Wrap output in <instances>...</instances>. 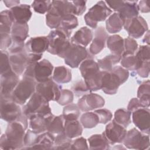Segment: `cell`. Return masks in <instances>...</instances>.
I'll list each match as a JSON object with an SVG mask.
<instances>
[{
    "instance_id": "obj_4",
    "label": "cell",
    "mask_w": 150,
    "mask_h": 150,
    "mask_svg": "<svg viewBox=\"0 0 150 150\" xmlns=\"http://www.w3.org/2000/svg\"><path fill=\"white\" fill-rule=\"evenodd\" d=\"M48 102L42 96L36 91L23 107L22 113L28 119L35 115H50L52 113Z\"/></svg>"
},
{
    "instance_id": "obj_35",
    "label": "cell",
    "mask_w": 150,
    "mask_h": 150,
    "mask_svg": "<svg viewBox=\"0 0 150 150\" xmlns=\"http://www.w3.org/2000/svg\"><path fill=\"white\" fill-rule=\"evenodd\" d=\"M121 58V56L114 54H110L105 57L98 59L97 64L100 69L103 71H110L112 70L113 65L118 63Z\"/></svg>"
},
{
    "instance_id": "obj_18",
    "label": "cell",
    "mask_w": 150,
    "mask_h": 150,
    "mask_svg": "<svg viewBox=\"0 0 150 150\" xmlns=\"http://www.w3.org/2000/svg\"><path fill=\"white\" fill-rule=\"evenodd\" d=\"M28 54L25 49L22 52L11 54L9 56L12 69L18 76L21 75L26 68Z\"/></svg>"
},
{
    "instance_id": "obj_45",
    "label": "cell",
    "mask_w": 150,
    "mask_h": 150,
    "mask_svg": "<svg viewBox=\"0 0 150 150\" xmlns=\"http://www.w3.org/2000/svg\"><path fill=\"white\" fill-rule=\"evenodd\" d=\"M124 50L122 55L135 54L138 49V44L137 42L132 38L128 37L124 39Z\"/></svg>"
},
{
    "instance_id": "obj_15",
    "label": "cell",
    "mask_w": 150,
    "mask_h": 150,
    "mask_svg": "<svg viewBox=\"0 0 150 150\" xmlns=\"http://www.w3.org/2000/svg\"><path fill=\"white\" fill-rule=\"evenodd\" d=\"M149 109L148 108H141L132 112V119L134 125L141 132L149 134Z\"/></svg>"
},
{
    "instance_id": "obj_30",
    "label": "cell",
    "mask_w": 150,
    "mask_h": 150,
    "mask_svg": "<svg viewBox=\"0 0 150 150\" xmlns=\"http://www.w3.org/2000/svg\"><path fill=\"white\" fill-rule=\"evenodd\" d=\"M83 128L77 120H64V133L69 138H74L81 135Z\"/></svg>"
},
{
    "instance_id": "obj_49",
    "label": "cell",
    "mask_w": 150,
    "mask_h": 150,
    "mask_svg": "<svg viewBox=\"0 0 150 150\" xmlns=\"http://www.w3.org/2000/svg\"><path fill=\"white\" fill-rule=\"evenodd\" d=\"M71 89L77 97L84 96L85 93L90 91L84 80H80L74 84Z\"/></svg>"
},
{
    "instance_id": "obj_58",
    "label": "cell",
    "mask_w": 150,
    "mask_h": 150,
    "mask_svg": "<svg viewBox=\"0 0 150 150\" xmlns=\"http://www.w3.org/2000/svg\"><path fill=\"white\" fill-rule=\"evenodd\" d=\"M43 54H37L30 53L28 54L27 59V66L31 64L36 63L42 58Z\"/></svg>"
},
{
    "instance_id": "obj_41",
    "label": "cell",
    "mask_w": 150,
    "mask_h": 150,
    "mask_svg": "<svg viewBox=\"0 0 150 150\" xmlns=\"http://www.w3.org/2000/svg\"><path fill=\"white\" fill-rule=\"evenodd\" d=\"M121 64L124 69L129 70H137L139 66L138 60L135 54L122 55Z\"/></svg>"
},
{
    "instance_id": "obj_46",
    "label": "cell",
    "mask_w": 150,
    "mask_h": 150,
    "mask_svg": "<svg viewBox=\"0 0 150 150\" xmlns=\"http://www.w3.org/2000/svg\"><path fill=\"white\" fill-rule=\"evenodd\" d=\"M139 63L138 68L142 62L149 61L150 58V48L149 45L141 46L135 54Z\"/></svg>"
},
{
    "instance_id": "obj_9",
    "label": "cell",
    "mask_w": 150,
    "mask_h": 150,
    "mask_svg": "<svg viewBox=\"0 0 150 150\" xmlns=\"http://www.w3.org/2000/svg\"><path fill=\"white\" fill-rule=\"evenodd\" d=\"M61 90L60 86L56 84L52 77L44 82L38 83L36 86V91L47 101H57L60 97Z\"/></svg>"
},
{
    "instance_id": "obj_5",
    "label": "cell",
    "mask_w": 150,
    "mask_h": 150,
    "mask_svg": "<svg viewBox=\"0 0 150 150\" xmlns=\"http://www.w3.org/2000/svg\"><path fill=\"white\" fill-rule=\"evenodd\" d=\"M36 86L34 79L23 77L12 92V99L19 105L24 104L35 93Z\"/></svg>"
},
{
    "instance_id": "obj_28",
    "label": "cell",
    "mask_w": 150,
    "mask_h": 150,
    "mask_svg": "<svg viewBox=\"0 0 150 150\" xmlns=\"http://www.w3.org/2000/svg\"><path fill=\"white\" fill-rule=\"evenodd\" d=\"M29 26L28 23H19L14 22L11 29V36L13 40L22 42L28 36Z\"/></svg>"
},
{
    "instance_id": "obj_19",
    "label": "cell",
    "mask_w": 150,
    "mask_h": 150,
    "mask_svg": "<svg viewBox=\"0 0 150 150\" xmlns=\"http://www.w3.org/2000/svg\"><path fill=\"white\" fill-rule=\"evenodd\" d=\"M54 115L51 114L48 116L35 115L29 120V127L36 133L40 134L47 131L49 125Z\"/></svg>"
},
{
    "instance_id": "obj_17",
    "label": "cell",
    "mask_w": 150,
    "mask_h": 150,
    "mask_svg": "<svg viewBox=\"0 0 150 150\" xmlns=\"http://www.w3.org/2000/svg\"><path fill=\"white\" fill-rule=\"evenodd\" d=\"M49 40L46 36H38L31 38L25 44V50L30 53L43 54L47 50Z\"/></svg>"
},
{
    "instance_id": "obj_11",
    "label": "cell",
    "mask_w": 150,
    "mask_h": 150,
    "mask_svg": "<svg viewBox=\"0 0 150 150\" xmlns=\"http://www.w3.org/2000/svg\"><path fill=\"white\" fill-rule=\"evenodd\" d=\"M89 55L86 47L71 45L64 57V63L71 68H77Z\"/></svg>"
},
{
    "instance_id": "obj_36",
    "label": "cell",
    "mask_w": 150,
    "mask_h": 150,
    "mask_svg": "<svg viewBox=\"0 0 150 150\" xmlns=\"http://www.w3.org/2000/svg\"><path fill=\"white\" fill-rule=\"evenodd\" d=\"M64 119L63 115L54 116L51 120L47 131L51 134H52L54 137L64 132Z\"/></svg>"
},
{
    "instance_id": "obj_47",
    "label": "cell",
    "mask_w": 150,
    "mask_h": 150,
    "mask_svg": "<svg viewBox=\"0 0 150 150\" xmlns=\"http://www.w3.org/2000/svg\"><path fill=\"white\" fill-rule=\"evenodd\" d=\"M1 74L12 70L8 53L6 50H1Z\"/></svg>"
},
{
    "instance_id": "obj_57",
    "label": "cell",
    "mask_w": 150,
    "mask_h": 150,
    "mask_svg": "<svg viewBox=\"0 0 150 150\" xmlns=\"http://www.w3.org/2000/svg\"><path fill=\"white\" fill-rule=\"evenodd\" d=\"M141 108L144 107H142L139 99L137 98H133L129 102V104L127 107V110L130 111L131 112H132L134 111Z\"/></svg>"
},
{
    "instance_id": "obj_27",
    "label": "cell",
    "mask_w": 150,
    "mask_h": 150,
    "mask_svg": "<svg viewBox=\"0 0 150 150\" xmlns=\"http://www.w3.org/2000/svg\"><path fill=\"white\" fill-rule=\"evenodd\" d=\"M79 69L84 79H86L100 71V67L97 63L91 58L84 60L80 65Z\"/></svg>"
},
{
    "instance_id": "obj_8",
    "label": "cell",
    "mask_w": 150,
    "mask_h": 150,
    "mask_svg": "<svg viewBox=\"0 0 150 150\" xmlns=\"http://www.w3.org/2000/svg\"><path fill=\"white\" fill-rule=\"evenodd\" d=\"M22 114L19 105L13 101L12 96L1 97V118L11 122L17 120Z\"/></svg>"
},
{
    "instance_id": "obj_39",
    "label": "cell",
    "mask_w": 150,
    "mask_h": 150,
    "mask_svg": "<svg viewBox=\"0 0 150 150\" xmlns=\"http://www.w3.org/2000/svg\"><path fill=\"white\" fill-rule=\"evenodd\" d=\"M71 144V138L67 137L63 132L55 137L52 149H70Z\"/></svg>"
},
{
    "instance_id": "obj_26",
    "label": "cell",
    "mask_w": 150,
    "mask_h": 150,
    "mask_svg": "<svg viewBox=\"0 0 150 150\" xmlns=\"http://www.w3.org/2000/svg\"><path fill=\"white\" fill-rule=\"evenodd\" d=\"M107 45L111 54L121 56L124 50V39L118 35L109 36L107 39Z\"/></svg>"
},
{
    "instance_id": "obj_44",
    "label": "cell",
    "mask_w": 150,
    "mask_h": 150,
    "mask_svg": "<svg viewBox=\"0 0 150 150\" xmlns=\"http://www.w3.org/2000/svg\"><path fill=\"white\" fill-rule=\"evenodd\" d=\"M52 2L51 1H34L32 6L36 12L43 14L49 11L52 6Z\"/></svg>"
},
{
    "instance_id": "obj_13",
    "label": "cell",
    "mask_w": 150,
    "mask_h": 150,
    "mask_svg": "<svg viewBox=\"0 0 150 150\" xmlns=\"http://www.w3.org/2000/svg\"><path fill=\"white\" fill-rule=\"evenodd\" d=\"M105 104V100L101 96L95 94H86L80 98L77 103L79 110L83 112H88L96 108H101Z\"/></svg>"
},
{
    "instance_id": "obj_25",
    "label": "cell",
    "mask_w": 150,
    "mask_h": 150,
    "mask_svg": "<svg viewBox=\"0 0 150 150\" xmlns=\"http://www.w3.org/2000/svg\"><path fill=\"white\" fill-rule=\"evenodd\" d=\"M52 6L56 10L61 18L69 15H74L75 8L71 1H52Z\"/></svg>"
},
{
    "instance_id": "obj_32",
    "label": "cell",
    "mask_w": 150,
    "mask_h": 150,
    "mask_svg": "<svg viewBox=\"0 0 150 150\" xmlns=\"http://www.w3.org/2000/svg\"><path fill=\"white\" fill-rule=\"evenodd\" d=\"M52 79L55 82L59 84L69 83L71 80V71L64 66H57L54 69Z\"/></svg>"
},
{
    "instance_id": "obj_23",
    "label": "cell",
    "mask_w": 150,
    "mask_h": 150,
    "mask_svg": "<svg viewBox=\"0 0 150 150\" xmlns=\"http://www.w3.org/2000/svg\"><path fill=\"white\" fill-rule=\"evenodd\" d=\"M137 1H122L118 11L121 18L124 21L138 16L139 9Z\"/></svg>"
},
{
    "instance_id": "obj_3",
    "label": "cell",
    "mask_w": 150,
    "mask_h": 150,
    "mask_svg": "<svg viewBox=\"0 0 150 150\" xmlns=\"http://www.w3.org/2000/svg\"><path fill=\"white\" fill-rule=\"evenodd\" d=\"M129 77L128 70L121 66H115L110 71L103 70L102 90L106 94H115L120 86Z\"/></svg>"
},
{
    "instance_id": "obj_1",
    "label": "cell",
    "mask_w": 150,
    "mask_h": 150,
    "mask_svg": "<svg viewBox=\"0 0 150 150\" xmlns=\"http://www.w3.org/2000/svg\"><path fill=\"white\" fill-rule=\"evenodd\" d=\"M28 127V118L22 114L15 121L9 122L5 134L0 139L2 149H22L24 146L25 131Z\"/></svg>"
},
{
    "instance_id": "obj_61",
    "label": "cell",
    "mask_w": 150,
    "mask_h": 150,
    "mask_svg": "<svg viewBox=\"0 0 150 150\" xmlns=\"http://www.w3.org/2000/svg\"><path fill=\"white\" fill-rule=\"evenodd\" d=\"M144 42H146L148 45L149 44V31L147 30V32L142 40Z\"/></svg>"
},
{
    "instance_id": "obj_60",
    "label": "cell",
    "mask_w": 150,
    "mask_h": 150,
    "mask_svg": "<svg viewBox=\"0 0 150 150\" xmlns=\"http://www.w3.org/2000/svg\"><path fill=\"white\" fill-rule=\"evenodd\" d=\"M4 3L5 4L6 6L8 8H12L15 6H17L19 4L20 1L16 0H12V1H4Z\"/></svg>"
},
{
    "instance_id": "obj_21",
    "label": "cell",
    "mask_w": 150,
    "mask_h": 150,
    "mask_svg": "<svg viewBox=\"0 0 150 150\" xmlns=\"http://www.w3.org/2000/svg\"><path fill=\"white\" fill-rule=\"evenodd\" d=\"M108 35L103 27L98 28L95 32V37L90 46V53L95 55L99 53L104 48Z\"/></svg>"
},
{
    "instance_id": "obj_40",
    "label": "cell",
    "mask_w": 150,
    "mask_h": 150,
    "mask_svg": "<svg viewBox=\"0 0 150 150\" xmlns=\"http://www.w3.org/2000/svg\"><path fill=\"white\" fill-rule=\"evenodd\" d=\"M61 17L51 6L50 9L46 15V25L52 29H57L60 26Z\"/></svg>"
},
{
    "instance_id": "obj_10",
    "label": "cell",
    "mask_w": 150,
    "mask_h": 150,
    "mask_svg": "<svg viewBox=\"0 0 150 150\" xmlns=\"http://www.w3.org/2000/svg\"><path fill=\"white\" fill-rule=\"evenodd\" d=\"M124 28L131 38L138 39L148 30V26L145 20L140 16L124 21Z\"/></svg>"
},
{
    "instance_id": "obj_54",
    "label": "cell",
    "mask_w": 150,
    "mask_h": 150,
    "mask_svg": "<svg viewBox=\"0 0 150 150\" xmlns=\"http://www.w3.org/2000/svg\"><path fill=\"white\" fill-rule=\"evenodd\" d=\"M75 8L74 15H82L86 9V1L83 0H76L71 1Z\"/></svg>"
},
{
    "instance_id": "obj_34",
    "label": "cell",
    "mask_w": 150,
    "mask_h": 150,
    "mask_svg": "<svg viewBox=\"0 0 150 150\" xmlns=\"http://www.w3.org/2000/svg\"><path fill=\"white\" fill-rule=\"evenodd\" d=\"M0 33L9 34L14 23L9 10L3 11L0 13Z\"/></svg>"
},
{
    "instance_id": "obj_24",
    "label": "cell",
    "mask_w": 150,
    "mask_h": 150,
    "mask_svg": "<svg viewBox=\"0 0 150 150\" xmlns=\"http://www.w3.org/2000/svg\"><path fill=\"white\" fill-rule=\"evenodd\" d=\"M54 138L48 131L41 133L38 135L35 143L29 149H52L54 142Z\"/></svg>"
},
{
    "instance_id": "obj_52",
    "label": "cell",
    "mask_w": 150,
    "mask_h": 150,
    "mask_svg": "<svg viewBox=\"0 0 150 150\" xmlns=\"http://www.w3.org/2000/svg\"><path fill=\"white\" fill-rule=\"evenodd\" d=\"M150 70V63L149 61L142 62L139 68L136 70L137 74L141 77L146 78L149 76Z\"/></svg>"
},
{
    "instance_id": "obj_33",
    "label": "cell",
    "mask_w": 150,
    "mask_h": 150,
    "mask_svg": "<svg viewBox=\"0 0 150 150\" xmlns=\"http://www.w3.org/2000/svg\"><path fill=\"white\" fill-rule=\"evenodd\" d=\"M90 149H108L110 144L103 134H94L88 139Z\"/></svg>"
},
{
    "instance_id": "obj_50",
    "label": "cell",
    "mask_w": 150,
    "mask_h": 150,
    "mask_svg": "<svg viewBox=\"0 0 150 150\" xmlns=\"http://www.w3.org/2000/svg\"><path fill=\"white\" fill-rule=\"evenodd\" d=\"M98 116L99 119V123L107 124L108 122L111 121L112 117L111 112L107 109H98L94 111Z\"/></svg>"
},
{
    "instance_id": "obj_53",
    "label": "cell",
    "mask_w": 150,
    "mask_h": 150,
    "mask_svg": "<svg viewBox=\"0 0 150 150\" xmlns=\"http://www.w3.org/2000/svg\"><path fill=\"white\" fill-rule=\"evenodd\" d=\"M1 41H0V48L1 50H5L7 48H9L12 43V36L9 34L7 33H0Z\"/></svg>"
},
{
    "instance_id": "obj_6",
    "label": "cell",
    "mask_w": 150,
    "mask_h": 150,
    "mask_svg": "<svg viewBox=\"0 0 150 150\" xmlns=\"http://www.w3.org/2000/svg\"><path fill=\"white\" fill-rule=\"evenodd\" d=\"M112 13V10L107 6L105 1H100L92 6L84 15L87 25L96 29L98 22L105 21Z\"/></svg>"
},
{
    "instance_id": "obj_29",
    "label": "cell",
    "mask_w": 150,
    "mask_h": 150,
    "mask_svg": "<svg viewBox=\"0 0 150 150\" xmlns=\"http://www.w3.org/2000/svg\"><path fill=\"white\" fill-rule=\"evenodd\" d=\"M124 23V20L121 18L118 12H115L107 19L106 29L110 33H115L122 29Z\"/></svg>"
},
{
    "instance_id": "obj_12",
    "label": "cell",
    "mask_w": 150,
    "mask_h": 150,
    "mask_svg": "<svg viewBox=\"0 0 150 150\" xmlns=\"http://www.w3.org/2000/svg\"><path fill=\"white\" fill-rule=\"evenodd\" d=\"M126 134L127 130L125 128L118 124L114 120L106 125L105 131L103 133L108 143L111 145L123 142Z\"/></svg>"
},
{
    "instance_id": "obj_56",
    "label": "cell",
    "mask_w": 150,
    "mask_h": 150,
    "mask_svg": "<svg viewBox=\"0 0 150 150\" xmlns=\"http://www.w3.org/2000/svg\"><path fill=\"white\" fill-rule=\"evenodd\" d=\"M24 42H18L12 40V43L9 47V51L10 54H13L22 52L25 50Z\"/></svg>"
},
{
    "instance_id": "obj_42",
    "label": "cell",
    "mask_w": 150,
    "mask_h": 150,
    "mask_svg": "<svg viewBox=\"0 0 150 150\" xmlns=\"http://www.w3.org/2000/svg\"><path fill=\"white\" fill-rule=\"evenodd\" d=\"M62 115L64 120H77L80 115V110L77 105L69 104L64 107Z\"/></svg>"
},
{
    "instance_id": "obj_16",
    "label": "cell",
    "mask_w": 150,
    "mask_h": 150,
    "mask_svg": "<svg viewBox=\"0 0 150 150\" xmlns=\"http://www.w3.org/2000/svg\"><path fill=\"white\" fill-rule=\"evenodd\" d=\"M53 66L46 59L38 62L34 67V79L38 83L44 82L51 78Z\"/></svg>"
},
{
    "instance_id": "obj_59",
    "label": "cell",
    "mask_w": 150,
    "mask_h": 150,
    "mask_svg": "<svg viewBox=\"0 0 150 150\" xmlns=\"http://www.w3.org/2000/svg\"><path fill=\"white\" fill-rule=\"evenodd\" d=\"M138 9L142 13H148L149 12V5L148 1H141L138 5Z\"/></svg>"
},
{
    "instance_id": "obj_2",
    "label": "cell",
    "mask_w": 150,
    "mask_h": 150,
    "mask_svg": "<svg viewBox=\"0 0 150 150\" xmlns=\"http://www.w3.org/2000/svg\"><path fill=\"white\" fill-rule=\"evenodd\" d=\"M70 35L71 31L61 26L51 30L47 36L49 47L47 51L52 54L64 58L71 45L70 40Z\"/></svg>"
},
{
    "instance_id": "obj_7",
    "label": "cell",
    "mask_w": 150,
    "mask_h": 150,
    "mask_svg": "<svg viewBox=\"0 0 150 150\" xmlns=\"http://www.w3.org/2000/svg\"><path fill=\"white\" fill-rule=\"evenodd\" d=\"M123 143L128 149H146L149 146V134H145L134 128L127 132Z\"/></svg>"
},
{
    "instance_id": "obj_20",
    "label": "cell",
    "mask_w": 150,
    "mask_h": 150,
    "mask_svg": "<svg viewBox=\"0 0 150 150\" xmlns=\"http://www.w3.org/2000/svg\"><path fill=\"white\" fill-rule=\"evenodd\" d=\"M14 22L27 23L32 16L30 6L27 4H20L9 10Z\"/></svg>"
},
{
    "instance_id": "obj_43",
    "label": "cell",
    "mask_w": 150,
    "mask_h": 150,
    "mask_svg": "<svg viewBox=\"0 0 150 150\" xmlns=\"http://www.w3.org/2000/svg\"><path fill=\"white\" fill-rule=\"evenodd\" d=\"M78 26V20L74 15H69L63 16L61 19L60 26L64 29L70 30L74 29Z\"/></svg>"
},
{
    "instance_id": "obj_22",
    "label": "cell",
    "mask_w": 150,
    "mask_h": 150,
    "mask_svg": "<svg viewBox=\"0 0 150 150\" xmlns=\"http://www.w3.org/2000/svg\"><path fill=\"white\" fill-rule=\"evenodd\" d=\"M93 36L92 30L87 27L84 26L74 34L70 39V42L71 44L86 47L91 41Z\"/></svg>"
},
{
    "instance_id": "obj_37",
    "label": "cell",
    "mask_w": 150,
    "mask_h": 150,
    "mask_svg": "<svg viewBox=\"0 0 150 150\" xmlns=\"http://www.w3.org/2000/svg\"><path fill=\"white\" fill-rule=\"evenodd\" d=\"M131 112L124 108H120L115 111L114 121L124 128L128 127L131 123Z\"/></svg>"
},
{
    "instance_id": "obj_31",
    "label": "cell",
    "mask_w": 150,
    "mask_h": 150,
    "mask_svg": "<svg viewBox=\"0 0 150 150\" xmlns=\"http://www.w3.org/2000/svg\"><path fill=\"white\" fill-rule=\"evenodd\" d=\"M137 97L144 108H149L150 99V83L149 80L144 81L138 87Z\"/></svg>"
},
{
    "instance_id": "obj_38",
    "label": "cell",
    "mask_w": 150,
    "mask_h": 150,
    "mask_svg": "<svg viewBox=\"0 0 150 150\" xmlns=\"http://www.w3.org/2000/svg\"><path fill=\"white\" fill-rule=\"evenodd\" d=\"M81 125L86 128H92L99 123V119L94 112H86L80 118Z\"/></svg>"
},
{
    "instance_id": "obj_51",
    "label": "cell",
    "mask_w": 150,
    "mask_h": 150,
    "mask_svg": "<svg viewBox=\"0 0 150 150\" xmlns=\"http://www.w3.org/2000/svg\"><path fill=\"white\" fill-rule=\"evenodd\" d=\"M38 135L39 134L36 133L32 129H28L24 137V146H26L24 149H29L32 145H33Z\"/></svg>"
},
{
    "instance_id": "obj_14",
    "label": "cell",
    "mask_w": 150,
    "mask_h": 150,
    "mask_svg": "<svg viewBox=\"0 0 150 150\" xmlns=\"http://www.w3.org/2000/svg\"><path fill=\"white\" fill-rule=\"evenodd\" d=\"M18 76L11 70L1 74V97H9L19 83Z\"/></svg>"
},
{
    "instance_id": "obj_55",
    "label": "cell",
    "mask_w": 150,
    "mask_h": 150,
    "mask_svg": "<svg viewBox=\"0 0 150 150\" xmlns=\"http://www.w3.org/2000/svg\"><path fill=\"white\" fill-rule=\"evenodd\" d=\"M71 149H88L87 141L83 137H80L76 139L72 144L71 146Z\"/></svg>"
},
{
    "instance_id": "obj_48",
    "label": "cell",
    "mask_w": 150,
    "mask_h": 150,
    "mask_svg": "<svg viewBox=\"0 0 150 150\" xmlns=\"http://www.w3.org/2000/svg\"><path fill=\"white\" fill-rule=\"evenodd\" d=\"M73 93L67 89H62L60 96L57 102L61 105H65L71 104L73 100Z\"/></svg>"
}]
</instances>
